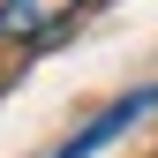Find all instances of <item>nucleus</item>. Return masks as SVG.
<instances>
[{"instance_id": "f03ea898", "label": "nucleus", "mask_w": 158, "mask_h": 158, "mask_svg": "<svg viewBox=\"0 0 158 158\" xmlns=\"http://www.w3.org/2000/svg\"><path fill=\"white\" fill-rule=\"evenodd\" d=\"M90 0H0V38H15V45H45L53 30L68 23V15H83Z\"/></svg>"}, {"instance_id": "f257e3e1", "label": "nucleus", "mask_w": 158, "mask_h": 158, "mask_svg": "<svg viewBox=\"0 0 158 158\" xmlns=\"http://www.w3.org/2000/svg\"><path fill=\"white\" fill-rule=\"evenodd\" d=\"M143 113H158V83H143V90H128V98H113V106L98 113V121H83V128H75L68 143L53 151V158H90L98 143H113V135H121V128H135V121H143Z\"/></svg>"}]
</instances>
